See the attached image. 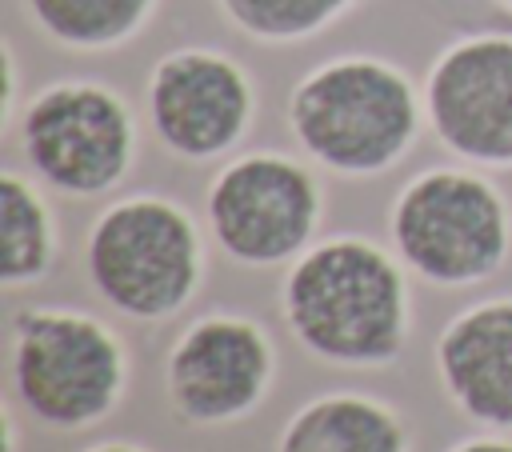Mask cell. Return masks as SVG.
Here are the masks:
<instances>
[{"mask_svg": "<svg viewBox=\"0 0 512 452\" xmlns=\"http://www.w3.org/2000/svg\"><path fill=\"white\" fill-rule=\"evenodd\" d=\"M260 112L252 72L224 48L180 44L144 80V116L156 144L184 164L236 156Z\"/></svg>", "mask_w": 512, "mask_h": 452, "instance_id": "ba28073f", "label": "cell"}, {"mask_svg": "<svg viewBox=\"0 0 512 452\" xmlns=\"http://www.w3.org/2000/svg\"><path fill=\"white\" fill-rule=\"evenodd\" d=\"M164 0H20L24 20L64 52H116L148 32Z\"/></svg>", "mask_w": 512, "mask_h": 452, "instance_id": "5bb4252c", "label": "cell"}, {"mask_svg": "<svg viewBox=\"0 0 512 452\" xmlns=\"http://www.w3.org/2000/svg\"><path fill=\"white\" fill-rule=\"evenodd\" d=\"M372 0H216L224 24L256 44H304Z\"/></svg>", "mask_w": 512, "mask_h": 452, "instance_id": "9a60e30c", "label": "cell"}, {"mask_svg": "<svg viewBox=\"0 0 512 452\" xmlns=\"http://www.w3.org/2000/svg\"><path fill=\"white\" fill-rule=\"evenodd\" d=\"M388 244L428 288H476L512 256V208L472 164H432L388 204Z\"/></svg>", "mask_w": 512, "mask_h": 452, "instance_id": "5b68a950", "label": "cell"}, {"mask_svg": "<svg viewBox=\"0 0 512 452\" xmlns=\"http://www.w3.org/2000/svg\"><path fill=\"white\" fill-rule=\"evenodd\" d=\"M404 260L360 232L320 236L280 280V316L292 340L332 368H388L412 332Z\"/></svg>", "mask_w": 512, "mask_h": 452, "instance_id": "6da1fadb", "label": "cell"}, {"mask_svg": "<svg viewBox=\"0 0 512 452\" xmlns=\"http://www.w3.org/2000/svg\"><path fill=\"white\" fill-rule=\"evenodd\" d=\"M424 120L436 144L472 168H512V32L452 36L428 64Z\"/></svg>", "mask_w": 512, "mask_h": 452, "instance_id": "9c48e42d", "label": "cell"}, {"mask_svg": "<svg viewBox=\"0 0 512 452\" xmlns=\"http://www.w3.org/2000/svg\"><path fill=\"white\" fill-rule=\"evenodd\" d=\"M284 120L304 160L344 180L392 172L428 128L416 80L372 52H340L312 64L292 84Z\"/></svg>", "mask_w": 512, "mask_h": 452, "instance_id": "7a4b0ae2", "label": "cell"}, {"mask_svg": "<svg viewBox=\"0 0 512 452\" xmlns=\"http://www.w3.org/2000/svg\"><path fill=\"white\" fill-rule=\"evenodd\" d=\"M4 452H20V428H16L12 408H4Z\"/></svg>", "mask_w": 512, "mask_h": 452, "instance_id": "d6986e66", "label": "cell"}, {"mask_svg": "<svg viewBox=\"0 0 512 452\" xmlns=\"http://www.w3.org/2000/svg\"><path fill=\"white\" fill-rule=\"evenodd\" d=\"M12 132L24 168L64 200L116 192L140 152V124L128 96L92 76H64L36 88Z\"/></svg>", "mask_w": 512, "mask_h": 452, "instance_id": "8992f818", "label": "cell"}, {"mask_svg": "<svg viewBox=\"0 0 512 452\" xmlns=\"http://www.w3.org/2000/svg\"><path fill=\"white\" fill-rule=\"evenodd\" d=\"M276 380V344L268 328L240 312L196 316L164 356L168 408L196 428H220L252 416Z\"/></svg>", "mask_w": 512, "mask_h": 452, "instance_id": "30bf717a", "label": "cell"}, {"mask_svg": "<svg viewBox=\"0 0 512 452\" xmlns=\"http://www.w3.org/2000/svg\"><path fill=\"white\" fill-rule=\"evenodd\" d=\"M20 60H16V48L4 40V104H0V132L12 136L16 120H20Z\"/></svg>", "mask_w": 512, "mask_h": 452, "instance_id": "2e32d148", "label": "cell"}, {"mask_svg": "<svg viewBox=\"0 0 512 452\" xmlns=\"http://www.w3.org/2000/svg\"><path fill=\"white\" fill-rule=\"evenodd\" d=\"M324 184L312 160L248 148L228 156L204 188V228L212 244L244 268L292 264L320 240Z\"/></svg>", "mask_w": 512, "mask_h": 452, "instance_id": "52a82bcc", "label": "cell"}, {"mask_svg": "<svg viewBox=\"0 0 512 452\" xmlns=\"http://www.w3.org/2000/svg\"><path fill=\"white\" fill-rule=\"evenodd\" d=\"M492 4H496V8H504V12L512 16V0H492Z\"/></svg>", "mask_w": 512, "mask_h": 452, "instance_id": "ffe728a7", "label": "cell"}, {"mask_svg": "<svg viewBox=\"0 0 512 452\" xmlns=\"http://www.w3.org/2000/svg\"><path fill=\"white\" fill-rule=\"evenodd\" d=\"M80 452H152V448L132 444V440H96V444H88V448H80Z\"/></svg>", "mask_w": 512, "mask_h": 452, "instance_id": "ac0fdd59", "label": "cell"}, {"mask_svg": "<svg viewBox=\"0 0 512 452\" xmlns=\"http://www.w3.org/2000/svg\"><path fill=\"white\" fill-rule=\"evenodd\" d=\"M8 380L32 420L60 432H84L108 420L128 396L132 356L100 316L28 304L8 316Z\"/></svg>", "mask_w": 512, "mask_h": 452, "instance_id": "277c9868", "label": "cell"}, {"mask_svg": "<svg viewBox=\"0 0 512 452\" xmlns=\"http://www.w3.org/2000/svg\"><path fill=\"white\" fill-rule=\"evenodd\" d=\"M400 412L368 392L336 388L304 400L280 428L276 452H408Z\"/></svg>", "mask_w": 512, "mask_h": 452, "instance_id": "7c38bea8", "label": "cell"}, {"mask_svg": "<svg viewBox=\"0 0 512 452\" xmlns=\"http://www.w3.org/2000/svg\"><path fill=\"white\" fill-rule=\"evenodd\" d=\"M60 260V224L32 172H0V284L20 292L40 284Z\"/></svg>", "mask_w": 512, "mask_h": 452, "instance_id": "4fadbf2b", "label": "cell"}, {"mask_svg": "<svg viewBox=\"0 0 512 452\" xmlns=\"http://www.w3.org/2000/svg\"><path fill=\"white\" fill-rule=\"evenodd\" d=\"M436 376L460 416L512 432V296L464 304L432 344Z\"/></svg>", "mask_w": 512, "mask_h": 452, "instance_id": "8fae6325", "label": "cell"}, {"mask_svg": "<svg viewBox=\"0 0 512 452\" xmlns=\"http://www.w3.org/2000/svg\"><path fill=\"white\" fill-rule=\"evenodd\" d=\"M84 272L100 304L116 316L136 324L172 320L204 284V228L172 196H116L84 232Z\"/></svg>", "mask_w": 512, "mask_h": 452, "instance_id": "3957f363", "label": "cell"}, {"mask_svg": "<svg viewBox=\"0 0 512 452\" xmlns=\"http://www.w3.org/2000/svg\"><path fill=\"white\" fill-rule=\"evenodd\" d=\"M448 452H512V432H476V436H464L456 440Z\"/></svg>", "mask_w": 512, "mask_h": 452, "instance_id": "e0dca14e", "label": "cell"}]
</instances>
